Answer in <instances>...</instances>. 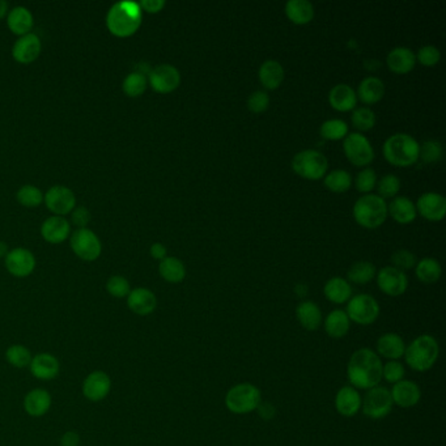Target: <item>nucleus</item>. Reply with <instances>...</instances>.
Listing matches in <instances>:
<instances>
[{
    "mask_svg": "<svg viewBox=\"0 0 446 446\" xmlns=\"http://www.w3.org/2000/svg\"><path fill=\"white\" fill-rule=\"evenodd\" d=\"M382 361L373 349H360L349 357L347 377L355 389L369 390L382 381Z\"/></svg>",
    "mask_w": 446,
    "mask_h": 446,
    "instance_id": "obj_1",
    "label": "nucleus"
},
{
    "mask_svg": "<svg viewBox=\"0 0 446 446\" xmlns=\"http://www.w3.org/2000/svg\"><path fill=\"white\" fill-rule=\"evenodd\" d=\"M142 9L135 1H120L109 9L106 16V25L109 32L126 38L138 32L142 25Z\"/></svg>",
    "mask_w": 446,
    "mask_h": 446,
    "instance_id": "obj_2",
    "label": "nucleus"
},
{
    "mask_svg": "<svg viewBox=\"0 0 446 446\" xmlns=\"http://www.w3.org/2000/svg\"><path fill=\"white\" fill-rule=\"evenodd\" d=\"M419 146L420 144L415 140L414 137L405 132H398L385 140L382 154L391 165L398 168H407L419 160Z\"/></svg>",
    "mask_w": 446,
    "mask_h": 446,
    "instance_id": "obj_3",
    "label": "nucleus"
},
{
    "mask_svg": "<svg viewBox=\"0 0 446 446\" xmlns=\"http://www.w3.org/2000/svg\"><path fill=\"white\" fill-rule=\"evenodd\" d=\"M440 346L432 335H420L405 346V360L416 372H427L437 361Z\"/></svg>",
    "mask_w": 446,
    "mask_h": 446,
    "instance_id": "obj_4",
    "label": "nucleus"
},
{
    "mask_svg": "<svg viewBox=\"0 0 446 446\" xmlns=\"http://www.w3.org/2000/svg\"><path fill=\"white\" fill-rule=\"evenodd\" d=\"M352 212L359 225L376 229L388 219V203L378 195L366 194L357 199Z\"/></svg>",
    "mask_w": 446,
    "mask_h": 446,
    "instance_id": "obj_5",
    "label": "nucleus"
},
{
    "mask_svg": "<svg viewBox=\"0 0 446 446\" xmlns=\"http://www.w3.org/2000/svg\"><path fill=\"white\" fill-rule=\"evenodd\" d=\"M262 403L260 390L249 382L237 383L228 390L225 395V405L228 410L235 415L250 414L258 410Z\"/></svg>",
    "mask_w": 446,
    "mask_h": 446,
    "instance_id": "obj_6",
    "label": "nucleus"
},
{
    "mask_svg": "<svg viewBox=\"0 0 446 446\" xmlns=\"http://www.w3.org/2000/svg\"><path fill=\"white\" fill-rule=\"evenodd\" d=\"M329 161L324 154L317 149H305L294 154L292 169L301 179L318 181L327 173Z\"/></svg>",
    "mask_w": 446,
    "mask_h": 446,
    "instance_id": "obj_7",
    "label": "nucleus"
},
{
    "mask_svg": "<svg viewBox=\"0 0 446 446\" xmlns=\"http://www.w3.org/2000/svg\"><path fill=\"white\" fill-rule=\"evenodd\" d=\"M346 313L351 322L368 326L374 324L380 317V304L371 294H356L349 299Z\"/></svg>",
    "mask_w": 446,
    "mask_h": 446,
    "instance_id": "obj_8",
    "label": "nucleus"
},
{
    "mask_svg": "<svg viewBox=\"0 0 446 446\" xmlns=\"http://www.w3.org/2000/svg\"><path fill=\"white\" fill-rule=\"evenodd\" d=\"M393 405L394 403L390 395V390L380 385L368 390L361 400V410L365 416L374 420L386 418L391 413Z\"/></svg>",
    "mask_w": 446,
    "mask_h": 446,
    "instance_id": "obj_9",
    "label": "nucleus"
},
{
    "mask_svg": "<svg viewBox=\"0 0 446 446\" xmlns=\"http://www.w3.org/2000/svg\"><path fill=\"white\" fill-rule=\"evenodd\" d=\"M343 149L349 161L359 168L368 166L374 160L373 147L363 134H349L343 142Z\"/></svg>",
    "mask_w": 446,
    "mask_h": 446,
    "instance_id": "obj_10",
    "label": "nucleus"
},
{
    "mask_svg": "<svg viewBox=\"0 0 446 446\" xmlns=\"http://www.w3.org/2000/svg\"><path fill=\"white\" fill-rule=\"evenodd\" d=\"M71 248H73V253L80 260H85V262L97 260L102 250V246L97 235L87 228L78 229L71 235Z\"/></svg>",
    "mask_w": 446,
    "mask_h": 446,
    "instance_id": "obj_11",
    "label": "nucleus"
},
{
    "mask_svg": "<svg viewBox=\"0 0 446 446\" xmlns=\"http://www.w3.org/2000/svg\"><path fill=\"white\" fill-rule=\"evenodd\" d=\"M148 80L156 92L166 95L179 88L181 84V73L174 65L164 63L152 68V71L148 75Z\"/></svg>",
    "mask_w": 446,
    "mask_h": 446,
    "instance_id": "obj_12",
    "label": "nucleus"
},
{
    "mask_svg": "<svg viewBox=\"0 0 446 446\" xmlns=\"http://www.w3.org/2000/svg\"><path fill=\"white\" fill-rule=\"evenodd\" d=\"M376 275H377V285L380 291L390 297L402 296L408 288L407 275L403 271L393 266L381 268Z\"/></svg>",
    "mask_w": 446,
    "mask_h": 446,
    "instance_id": "obj_13",
    "label": "nucleus"
},
{
    "mask_svg": "<svg viewBox=\"0 0 446 446\" xmlns=\"http://www.w3.org/2000/svg\"><path fill=\"white\" fill-rule=\"evenodd\" d=\"M112 389V380L109 374L102 371L90 372L83 382V395L90 402H100L105 399Z\"/></svg>",
    "mask_w": 446,
    "mask_h": 446,
    "instance_id": "obj_14",
    "label": "nucleus"
},
{
    "mask_svg": "<svg viewBox=\"0 0 446 446\" xmlns=\"http://www.w3.org/2000/svg\"><path fill=\"white\" fill-rule=\"evenodd\" d=\"M416 212L428 221H441L446 215V199L438 193H425L420 195L415 204Z\"/></svg>",
    "mask_w": 446,
    "mask_h": 446,
    "instance_id": "obj_15",
    "label": "nucleus"
},
{
    "mask_svg": "<svg viewBox=\"0 0 446 446\" xmlns=\"http://www.w3.org/2000/svg\"><path fill=\"white\" fill-rule=\"evenodd\" d=\"M45 203L50 211L62 216L70 213L75 208L76 196L68 187L53 186L45 195Z\"/></svg>",
    "mask_w": 446,
    "mask_h": 446,
    "instance_id": "obj_16",
    "label": "nucleus"
},
{
    "mask_svg": "<svg viewBox=\"0 0 446 446\" xmlns=\"http://www.w3.org/2000/svg\"><path fill=\"white\" fill-rule=\"evenodd\" d=\"M6 267L11 275L26 277L31 275L36 267V258L32 252L24 248L11 250L6 257Z\"/></svg>",
    "mask_w": 446,
    "mask_h": 446,
    "instance_id": "obj_17",
    "label": "nucleus"
},
{
    "mask_svg": "<svg viewBox=\"0 0 446 446\" xmlns=\"http://www.w3.org/2000/svg\"><path fill=\"white\" fill-rule=\"evenodd\" d=\"M390 395L394 405L402 408H411L420 402L422 390L414 381L402 380L393 385Z\"/></svg>",
    "mask_w": 446,
    "mask_h": 446,
    "instance_id": "obj_18",
    "label": "nucleus"
},
{
    "mask_svg": "<svg viewBox=\"0 0 446 446\" xmlns=\"http://www.w3.org/2000/svg\"><path fill=\"white\" fill-rule=\"evenodd\" d=\"M41 49H42V43H41L40 37L37 34L29 33L16 41L12 50V55L18 63L29 65L40 57Z\"/></svg>",
    "mask_w": 446,
    "mask_h": 446,
    "instance_id": "obj_19",
    "label": "nucleus"
},
{
    "mask_svg": "<svg viewBox=\"0 0 446 446\" xmlns=\"http://www.w3.org/2000/svg\"><path fill=\"white\" fill-rule=\"evenodd\" d=\"M29 368H31V373L37 380L50 381V380L57 378L59 371H60V364L54 355L48 354V352H42V354H37L36 356H33Z\"/></svg>",
    "mask_w": 446,
    "mask_h": 446,
    "instance_id": "obj_20",
    "label": "nucleus"
},
{
    "mask_svg": "<svg viewBox=\"0 0 446 446\" xmlns=\"http://www.w3.org/2000/svg\"><path fill=\"white\" fill-rule=\"evenodd\" d=\"M127 307L138 316H149L157 308V299L148 288H135L127 296Z\"/></svg>",
    "mask_w": 446,
    "mask_h": 446,
    "instance_id": "obj_21",
    "label": "nucleus"
},
{
    "mask_svg": "<svg viewBox=\"0 0 446 446\" xmlns=\"http://www.w3.org/2000/svg\"><path fill=\"white\" fill-rule=\"evenodd\" d=\"M361 400L363 398L359 390L352 386H343L335 395V408L341 416L352 418L361 410Z\"/></svg>",
    "mask_w": 446,
    "mask_h": 446,
    "instance_id": "obj_22",
    "label": "nucleus"
},
{
    "mask_svg": "<svg viewBox=\"0 0 446 446\" xmlns=\"http://www.w3.org/2000/svg\"><path fill=\"white\" fill-rule=\"evenodd\" d=\"M329 104L336 112H351L357 105L356 90L349 84H336L329 93Z\"/></svg>",
    "mask_w": 446,
    "mask_h": 446,
    "instance_id": "obj_23",
    "label": "nucleus"
},
{
    "mask_svg": "<svg viewBox=\"0 0 446 446\" xmlns=\"http://www.w3.org/2000/svg\"><path fill=\"white\" fill-rule=\"evenodd\" d=\"M386 65L389 67L391 73H397V75H405V73H411L416 65V57L415 53L408 48H394L390 50L388 58H386Z\"/></svg>",
    "mask_w": 446,
    "mask_h": 446,
    "instance_id": "obj_24",
    "label": "nucleus"
},
{
    "mask_svg": "<svg viewBox=\"0 0 446 446\" xmlns=\"http://www.w3.org/2000/svg\"><path fill=\"white\" fill-rule=\"evenodd\" d=\"M356 96L365 105H374L385 96V84L377 76H368L359 84Z\"/></svg>",
    "mask_w": 446,
    "mask_h": 446,
    "instance_id": "obj_25",
    "label": "nucleus"
},
{
    "mask_svg": "<svg viewBox=\"0 0 446 446\" xmlns=\"http://www.w3.org/2000/svg\"><path fill=\"white\" fill-rule=\"evenodd\" d=\"M296 318L308 331H317L324 322L322 312L313 301H302L299 304L296 308Z\"/></svg>",
    "mask_w": 446,
    "mask_h": 446,
    "instance_id": "obj_26",
    "label": "nucleus"
},
{
    "mask_svg": "<svg viewBox=\"0 0 446 446\" xmlns=\"http://www.w3.org/2000/svg\"><path fill=\"white\" fill-rule=\"evenodd\" d=\"M377 355L388 360H399L403 357L405 351V341L398 334L386 333L381 335L377 341Z\"/></svg>",
    "mask_w": 446,
    "mask_h": 446,
    "instance_id": "obj_27",
    "label": "nucleus"
},
{
    "mask_svg": "<svg viewBox=\"0 0 446 446\" xmlns=\"http://www.w3.org/2000/svg\"><path fill=\"white\" fill-rule=\"evenodd\" d=\"M51 407V395L49 391L45 389H33L25 395L24 408L26 414L33 418H41Z\"/></svg>",
    "mask_w": 446,
    "mask_h": 446,
    "instance_id": "obj_28",
    "label": "nucleus"
},
{
    "mask_svg": "<svg viewBox=\"0 0 446 446\" xmlns=\"http://www.w3.org/2000/svg\"><path fill=\"white\" fill-rule=\"evenodd\" d=\"M388 215L397 221L398 224H411L416 219L415 203L407 196H395L388 206Z\"/></svg>",
    "mask_w": 446,
    "mask_h": 446,
    "instance_id": "obj_29",
    "label": "nucleus"
},
{
    "mask_svg": "<svg viewBox=\"0 0 446 446\" xmlns=\"http://www.w3.org/2000/svg\"><path fill=\"white\" fill-rule=\"evenodd\" d=\"M70 232H71L70 223L63 219L62 216L49 218L42 224V228H41L42 237L50 243H63L68 238Z\"/></svg>",
    "mask_w": 446,
    "mask_h": 446,
    "instance_id": "obj_30",
    "label": "nucleus"
},
{
    "mask_svg": "<svg viewBox=\"0 0 446 446\" xmlns=\"http://www.w3.org/2000/svg\"><path fill=\"white\" fill-rule=\"evenodd\" d=\"M260 84L268 90H277L284 80V68L275 59L265 60L258 71Z\"/></svg>",
    "mask_w": 446,
    "mask_h": 446,
    "instance_id": "obj_31",
    "label": "nucleus"
},
{
    "mask_svg": "<svg viewBox=\"0 0 446 446\" xmlns=\"http://www.w3.org/2000/svg\"><path fill=\"white\" fill-rule=\"evenodd\" d=\"M324 293V297L333 304H346L352 297V287L349 280L335 276L326 282Z\"/></svg>",
    "mask_w": 446,
    "mask_h": 446,
    "instance_id": "obj_32",
    "label": "nucleus"
},
{
    "mask_svg": "<svg viewBox=\"0 0 446 446\" xmlns=\"http://www.w3.org/2000/svg\"><path fill=\"white\" fill-rule=\"evenodd\" d=\"M322 324H324V331L330 338L341 339L349 334L351 321L344 310L336 309L327 314Z\"/></svg>",
    "mask_w": 446,
    "mask_h": 446,
    "instance_id": "obj_33",
    "label": "nucleus"
},
{
    "mask_svg": "<svg viewBox=\"0 0 446 446\" xmlns=\"http://www.w3.org/2000/svg\"><path fill=\"white\" fill-rule=\"evenodd\" d=\"M285 15L293 24H309L314 17V7L308 0H290L285 4Z\"/></svg>",
    "mask_w": 446,
    "mask_h": 446,
    "instance_id": "obj_34",
    "label": "nucleus"
},
{
    "mask_svg": "<svg viewBox=\"0 0 446 446\" xmlns=\"http://www.w3.org/2000/svg\"><path fill=\"white\" fill-rule=\"evenodd\" d=\"M159 272L168 283H181L186 277V267L184 262L176 257H166L160 260Z\"/></svg>",
    "mask_w": 446,
    "mask_h": 446,
    "instance_id": "obj_35",
    "label": "nucleus"
},
{
    "mask_svg": "<svg viewBox=\"0 0 446 446\" xmlns=\"http://www.w3.org/2000/svg\"><path fill=\"white\" fill-rule=\"evenodd\" d=\"M9 26L17 36L29 34L33 28V15L25 7H16L9 12Z\"/></svg>",
    "mask_w": 446,
    "mask_h": 446,
    "instance_id": "obj_36",
    "label": "nucleus"
},
{
    "mask_svg": "<svg viewBox=\"0 0 446 446\" xmlns=\"http://www.w3.org/2000/svg\"><path fill=\"white\" fill-rule=\"evenodd\" d=\"M415 274L416 277L424 284L437 283L442 274L441 265L435 258H424V260L416 262L415 266Z\"/></svg>",
    "mask_w": 446,
    "mask_h": 446,
    "instance_id": "obj_37",
    "label": "nucleus"
},
{
    "mask_svg": "<svg viewBox=\"0 0 446 446\" xmlns=\"http://www.w3.org/2000/svg\"><path fill=\"white\" fill-rule=\"evenodd\" d=\"M377 270L373 263L368 262V260H360L354 263L349 270V282L351 283L359 284V285H364V284L371 283L376 277Z\"/></svg>",
    "mask_w": 446,
    "mask_h": 446,
    "instance_id": "obj_38",
    "label": "nucleus"
},
{
    "mask_svg": "<svg viewBox=\"0 0 446 446\" xmlns=\"http://www.w3.org/2000/svg\"><path fill=\"white\" fill-rule=\"evenodd\" d=\"M352 185V177L349 171L343 169H334L324 176V186L333 193H346Z\"/></svg>",
    "mask_w": 446,
    "mask_h": 446,
    "instance_id": "obj_39",
    "label": "nucleus"
},
{
    "mask_svg": "<svg viewBox=\"0 0 446 446\" xmlns=\"http://www.w3.org/2000/svg\"><path fill=\"white\" fill-rule=\"evenodd\" d=\"M319 134L326 140H341L349 135V124L341 120H329L322 123Z\"/></svg>",
    "mask_w": 446,
    "mask_h": 446,
    "instance_id": "obj_40",
    "label": "nucleus"
},
{
    "mask_svg": "<svg viewBox=\"0 0 446 446\" xmlns=\"http://www.w3.org/2000/svg\"><path fill=\"white\" fill-rule=\"evenodd\" d=\"M351 122L356 130L363 131V132L372 130L376 124V114L371 107H366V106L356 107L352 112Z\"/></svg>",
    "mask_w": 446,
    "mask_h": 446,
    "instance_id": "obj_41",
    "label": "nucleus"
},
{
    "mask_svg": "<svg viewBox=\"0 0 446 446\" xmlns=\"http://www.w3.org/2000/svg\"><path fill=\"white\" fill-rule=\"evenodd\" d=\"M6 359L15 368H26L32 361V352L23 344H14L6 351Z\"/></svg>",
    "mask_w": 446,
    "mask_h": 446,
    "instance_id": "obj_42",
    "label": "nucleus"
},
{
    "mask_svg": "<svg viewBox=\"0 0 446 446\" xmlns=\"http://www.w3.org/2000/svg\"><path fill=\"white\" fill-rule=\"evenodd\" d=\"M148 87L147 76L139 73H132L123 80V92L129 97H139L146 92Z\"/></svg>",
    "mask_w": 446,
    "mask_h": 446,
    "instance_id": "obj_43",
    "label": "nucleus"
},
{
    "mask_svg": "<svg viewBox=\"0 0 446 446\" xmlns=\"http://www.w3.org/2000/svg\"><path fill=\"white\" fill-rule=\"evenodd\" d=\"M444 148L438 140H427L419 146V159L425 164L437 162L442 159Z\"/></svg>",
    "mask_w": 446,
    "mask_h": 446,
    "instance_id": "obj_44",
    "label": "nucleus"
},
{
    "mask_svg": "<svg viewBox=\"0 0 446 446\" xmlns=\"http://www.w3.org/2000/svg\"><path fill=\"white\" fill-rule=\"evenodd\" d=\"M17 201L24 207L34 208V207H38L41 203L43 202V194L41 193L38 187L26 185L17 191Z\"/></svg>",
    "mask_w": 446,
    "mask_h": 446,
    "instance_id": "obj_45",
    "label": "nucleus"
},
{
    "mask_svg": "<svg viewBox=\"0 0 446 446\" xmlns=\"http://www.w3.org/2000/svg\"><path fill=\"white\" fill-rule=\"evenodd\" d=\"M399 190H400V179L394 174H386L377 182L378 196H381L382 199L395 198Z\"/></svg>",
    "mask_w": 446,
    "mask_h": 446,
    "instance_id": "obj_46",
    "label": "nucleus"
},
{
    "mask_svg": "<svg viewBox=\"0 0 446 446\" xmlns=\"http://www.w3.org/2000/svg\"><path fill=\"white\" fill-rule=\"evenodd\" d=\"M106 291L115 299H124L130 294V283L123 276L114 275L106 282Z\"/></svg>",
    "mask_w": 446,
    "mask_h": 446,
    "instance_id": "obj_47",
    "label": "nucleus"
},
{
    "mask_svg": "<svg viewBox=\"0 0 446 446\" xmlns=\"http://www.w3.org/2000/svg\"><path fill=\"white\" fill-rule=\"evenodd\" d=\"M405 365L398 360H390L386 364L382 365V378L389 383L394 385L405 380Z\"/></svg>",
    "mask_w": 446,
    "mask_h": 446,
    "instance_id": "obj_48",
    "label": "nucleus"
},
{
    "mask_svg": "<svg viewBox=\"0 0 446 446\" xmlns=\"http://www.w3.org/2000/svg\"><path fill=\"white\" fill-rule=\"evenodd\" d=\"M377 185V174L372 168H364L363 171H359V174L355 179V186L357 191L369 194Z\"/></svg>",
    "mask_w": 446,
    "mask_h": 446,
    "instance_id": "obj_49",
    "label": "nucleus"
},
{
    "mask_svg": "<svg viewBox=\"0 0 446 446\" xmlns=\"http://www.w3.org/2000/svg\"><path fill=\"white\" fill-rule=\"evenodd\" d=\"M268 106H270V97L265 90H255L248 98V109L252 113H265Z\"/></svg>",
    "mask_w": 446,
    "mask_h": 446,
    "instance_id": "obj_50",
    "label": "nucleus"
},
{
    "mask_svg": "<svg viewBox=\"0 0 446 446\" xmlns=\"http://www.w3.org/2000/svg\"><path fill=\"white\" fill-rule=\"evenodd\" d=\"M391 262H393V267L405 272V270H411L416 266V257L410 250L400 249L391 255Z\"/></svg>",
    "mask_w": 446,
    "mask_h": 446,
    "instance_id": "obj_51",
    "label": "nucleus"
},
{
    "mask_svg": "<svg viewBox=\"0 0 446 446\" xmlns=\"http://www.w3.org/2000/svg\"><path fill=\"white\" fill-rule=\"evenodd\" d=\"M416 60L422 65L425 67H433V65H437L441 59V53L436 46H432V45H427V46H423L422 49L418 51V54L415 55Z\"/></svg>",
    "mask_w": 446,
    "mask_h": 446,
    "instance_id": "obj_52",
    "label": "nucleus"
},
{
    "mask_svg": "<svg viewBox=\"0 0 446 446\" xmlns=\"http://www.w3.org/2000/svg\"><path fill=\"white\" fill-rule=\"evenodd\" d=\"M90 218H92V216H90V212L88 211L87 208L79 207V208H76L73 213V223L76 227H79V229H83V228H85L88 225Z\"/></svg>",
    "mask_w": 446,
    "mask_h": 446,
    "instance_id": "obj_53",
    "label": "nucleus"
},
{
    "mask_svg": "<svg viewBox=\"0 0 446 446\" xmlns=\"http://www.w3.org/2000/svg\"><path fill=\"white\" fill-rule=\"evenodd\" d=\"M139 6L148 14H157L165 7V1L164 0H143L139 3Z\"/></svg>",
    "mask_w": 446,
    "mask_h": 446,
    "instance_id": "obj_54",
    "label": "nucleus"
},
{
    "mask_svg": "<svg viewBox=\"0 0 446 446\" xmlns=\"http://www.w3.org/2000/svg\"><path fill=\"white\" fill-rule=\"evenodd\" d=\"M80 445V436L75 430H68L60 437V446H79Z\"/></svg>",
    "mask_w": 446,
    "mask_h": 446,
    "instance_id": "obj_55",
    "label": "nucleus"
},
{
    "mask_svg": "<svg viewBox=\"0 0 446 446\" xmlns=\"http://www.w3.org/2000/svg\"><path fill=\"white\" fill-rule=\"evenodd\" d=\"M151 255L154 257V260H162L164 258H166V248L160 243H156L151 246Z\"/></svg>",
    "mask_w": 446,
    "mask_h": 446,
    "instance_id": "obj_56",
    "label": "nucleus"
},
{
    "mask_svg": "<svg viewBox=\"0 0 446 446\" xmlns=\"http://www.w3.org/2000/svg\"><path fill=\"white\" fill-rule=\"evenodd\" d=\"M7 11H9V3L4 0H0V18L6 16Z\"/></svg>",
    "mask_w": 446,
    "mask_h": 446,
    "instance_id": "obj_57",
    "label": "nucleus"
},
{
    "mask_svg": "<svg viewBox=\"0 0 446 446\" xmlns=\"http://www.w3.org/2000/svg\"><path fill=\"white\" fill-rule=\"evenodd\" d=\"M7 254H9V246H7V243L0 241V258L7 257Z\"/></svg>",
    "mask_w": 446,
    "mask_h": 446,
    "instance_id": "obj_58",
    "label": "nucleus"
}]
</instances>
